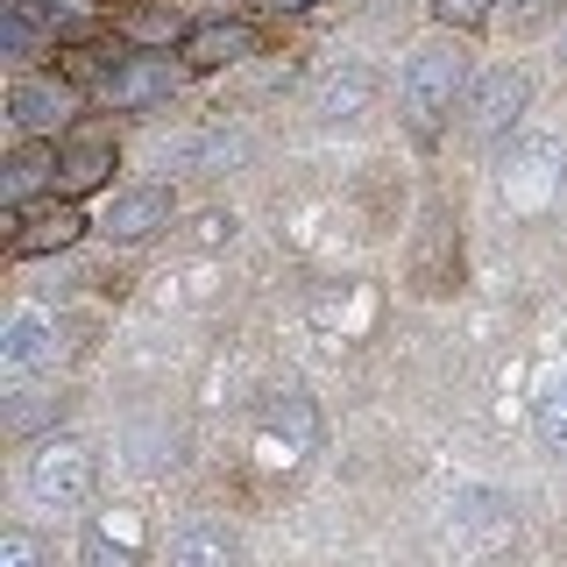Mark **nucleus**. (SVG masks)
I'll use <instances>...</instances> for the list:
<instances>
[{
    "label": "nucleus",
    "mask_w": 567,
    "mask_h": 567,
    "mask_svg": "<svg viewBox=\"0 0 567 567\" xmlns=\"http://www.w3.org/2000/svg\"><path fill=\"white\" fill-rule=\"evenodd\" d=\"M85 235H93V213H85V199L50 192V206H22V213H14L8 256L14 262H35V256H58V248H79Z\"/></svg>",
    "instance_id": "nucleus-7"
},
{
    "label": "nucleus",
    "mask_w": 567,
    "mask_h": 567,
    "mask_svg": "<svg viewBox=\"0 0 567 567\" xmlns=\"http://www.w3.org/2000/svg\"><path fill=\"white\" fill-rule=\"evenodd\" d=\"M560 142H546V135H511V150H504V171H496V192H504V206L511 213H546L560 199Z\"/></svg>",
    "instance_id": "nucleus-6"
},
{
    "label": "nucleus",
    "mask_w": 567,
    "mask_h": 567,
    "mask_svg": "<svg viewBox=\"0 0 567 567\" xmlns=\"http://www.w3.org/2000/svg\"><path fill=\"white\" fill-rule=\"evenodd\" d=\"M532 433H539L546 454H567V369L539 383V398H532Z\"/></svg>",
    "instance_id": "nucleus-19"
},
{
    "label": "nucleus",
    "mask_w": 567,
    "mask_h": 567,
    "mask_svg": "<svg viewBox=\"0 0 567 567\" xmlns=\"http://www.w3.org/2000/svg\"><path fill=\"white\" fill-rule=\"evenodd\" d=\"M560 14V0H504V22L511 35H532V29H546Z\"/></svg>",
    "instance_id": "nucleus-22"
},
{
    "label": "nucleus",
    "mask_w": 567,
    "mask_h": 567,
    "mask_svg": "<svg viewBox=\"0 0 567 567\" xmlns=\"http://www.w3.org/2000/svg\"><path fill=\"white\" fill-rule=\"evenodd\" d=\"M235 560H241V532L227 518L192 511V518L171 532V567H235Z\"/></svg>",
    "instance_id": "nucleus-13"
},
{
    "label": "nucleus",
    "mask_w": 567,
    "mask_h": 567,
    "mask_svg": "<svg viewBox=\"0 0 567 567\" xmlns=\"http://www.w3.org/2000/svg\"><path fill=\"white\" fill-rule=\"evenodd\" d=\"M192 79V64L185 58H171V50H121L114 64L100 71V85H93V106H106V114H150V106H164L177 100V85Z\"/></svg>",
    "instance_id": "nucleus-3"
},
{
    "label": "nucleus",
    "mask_w": 567,
    "mask_h": 567,
    "mask_svg": "<svg viewBox=\"0 0 567 567\" xmlns=\"http://www.w3.org/2000/svg\"><path fill=\"white\" fill-rule=\"evenodd\" d=\"M43 369H58V327H50L43 312H22L8 327V341H0V377L29 383V377H43Z\"/></svg>",
    "instance_id": "nucleus-15"
},
{
    "label": "nucleus",
    "mask_w": 567,
    "mask_h": 567,
    "mask_svg": "<svg viewBox=\"0 0 567 567\" xmlns=\"http://www.w3.org/2000/svg\"><path fill=\"white\" fill-rule=\"evenodd\" d=\"M256 419H262L270 440H284V454H312L319 447V404H312V390L298 377H270V383H262Z\"/></svg>",
    "instance_id": "nucleus-10"
},
{
    "label": "nucleus",
    "mask_w": 567,
    "mask_h": 567,
    "mask_svg": "<svg viewBox=\"0 0 567 567\" xmlns=\"http://www.w3.org/2000/svg\"><path fill=\"white\" fill-rule=\"evenodd\" d=\"M504 14V0H433V29H454V35H475Z\"/></svg>",
    "instance_id": "nucleus-20"
},
{
    "label": "nucleus",
    "mask_w": 567,
    "mask_h": 567,
    "mask_svg": "<svg viewBox=\"0 0 567 567\" xmlns=\"http://www.w3.org/2000/svg\"><path fill=\"white\" fill-rule=\"evenodd\" d=\"M525 114H532V71L525 64H489V71H475L468 100H461V142L496 150V142H511L525 128Z\"/></svg>",
    "instance_id": "nucleus-2"
},
{
    "label": "nucleus",
    "mask_w": 567,
    "mask_h": 567,
    "mask_svg": "<svg viewBox=\"0 0 567 567\" xmlns=\"http://www.w3.org/2000/svg\"><path fill=\"white\" fill-rule=\"evenodd\" d=\"M560 58H567V43H560Z\"/></svg>",
    "instance_id": "nucleus-25"
},
{
    "label": "nucleus",
    "mask_w": 567,
    "mask_h": 567,
    "mask_svg": "<svg viewBox=\"0 0 567 567\" xmlns=\"http://www.w3.org/2000/svg\"><path fill=\"white\" fill-rule=\"evenodd\" d=\"M43 192H58V135H22L8 156H0V206L22 213Z\"/></svg>",
    "instance_id": "nucleus-11"
},
{
    "label": "nucleus",
    "mask_w": 567,
    "mask_h": 567,
    "mask_svg": "<svg viewBox=\"0 0 567 567\" xmlns=\"http://www.w3.org/2000/svg\"><path fill=\"white\" fill-rule=\"evenodd\" d=\"M262 14H306V8H319V0H256Z\"/></svg>",
    "instance_id": "nucleus-23"
},
{
    "label": "nucleus",
    "mask_w": 567,
    "mask_h": 567,
    "mask_svg": "<svg viewBox=\"0 0 567 567\" xmlns=\"http://www.w3.org/2000/svg\"><path fill=\"white\" fill-rule=\"evenodd\" d=\"M171 213H177L171 185H121L114 199L100 206L93 235H106L114 248H142V241H156V235L171 227Z\"/></svg>",
    "instance_id": "nucleus-8"
},
{
    "label": "nucleus",
    "mask_w": 567,
    "mask_h": 567,
    "mask_svg": "<svg viewBox=\"0 0 567 567\" xmlns=\"http://www.w3.org/2000/svg\"><path fill=\"white\" fill-rule=\"evenodd\" d=\"M262 50V29L241 22V14H220V22H192V35L177 43V58L192 71H235Z\"/></svg>",
    "instance_id": "nucleus-12"
},
{
    "label": "nucleus",
    "mask_w": 567,
    "mask_h": 567,
    "mask_svg": "<svg viewBox=\"0 0 567 567\" xmlns=\"http://www.w3.org/2000/svg\"><path fill=\"white\" fill-rule=\"evenodd\" d=\"M93 475H100V461H93V447H85L79 433H43V440L29 447L22 483H29L35 504L71 511V504H85V496H93Z\"/></svg>",
    "instance_id": "nucleus-5"
},
{
    "label": "nucleus",
    "mask_w": 567,
    "mask_h": 567,
    "mask_svg": "<svg viewBox=\"0 0 567 567\" xmlns=\"http://www.w3.org/2000/svg\"><path fill=\"white\" fill-rule=\"evenodd\" d=\"M121 171V142L106 128H64L58 135V192L64 199H93V192L114 185Z\"/></svg>",
    "instance_id": "nucleus-9"
},
{
    "label": "nucleus",
    "mask_w": 567,
    "mask_h": 567,
    "mask_svg": "<svg viewBox=\"0 0 567 567\" xmlns=\"http://www.w3.org/2000/svg\"><path fill=\"white\" fill-rule=\"evenodd\" d=\"M0 567H43V539L22 525H0Z\"/></svg>",
    "instance_id": "nucleus-21"
},
{
    "label": "nucleus",
    "mask_w": 567,
    "mask_h": 567,
    "mask_svg": "<svg viewBox=\"0 0 567 567\" xmlns=\"http://www.w3.org/2000/svg\"><path fill=\"white\" fill-rule=\"evenodd\" d=\"M114 35H121V43H135V50H171V43H185V35H192V22H185L177 0H142V8H121L114 14Z\"/></svg>",
    "instance_id": "nucleus-17"
},
{
    "label": "nucleus",
    "mask_w": 567,
    "mask_h": 567,
    "mask_svg": "<svg viewBox=\"0 0 567 567\" xmlns=\"http://www.w3.org/2000/svg\"><path fill=\"white\" fill-rule=\"evenodd\" d=\"M142 546H150L142 511H100V518L85 525V539H79V560L85 567H135Z\"/></svg>",
    "instance_id": "nucleus-14"
},
{
    "label": "nucleus",
    "mask_w": 567,
    "mask_h": 567,
    "mask_svg": "<svg viewBox=\"0 0 567 567\" xmlns=\"http://www.w3.org/2000/svg\"><path fill=\"white\" fill-rule=\"evenodd\" d=\"M43 8H50V14H58V22H64V14H79L85 0H43Z\"/></svg>",
    "instance_id": "nucleus-24"
},
{
    "label": "nucleus",
    "mask_w": 567,
    "mask_h": 567,
    "mask_svg": "<svg viewBox=\"0 0 567 567\" xmlns=\"http://www.w3.org/2000/svg\"><path fill=\"white\" fill-rule=\"evenodd\" d=\"M85 85L71 79V71H14V85H8V121H14V135H64V128H79V114H85Z\"/></svg>",
    "instance_id": "nucleus-4"
},
{
    "label": "nucleus",
    "mask_w": 567,
    "mask_h": 567,
    "mask_svg": "<svg viewBox=\"0 0 567 567\" xmlns=\"http://www.w3.org/2000/svg\"><path fill=\"white\" fill-rule=\"evenodd\" d=\"M369 100H377V71H369V64H348V71H327V79H319L312 114L319 121H354Z\"/></svg>",
    "instance_id": "nucleus-18"
},
{
    "label": "nucleus",
    "mask_w": 567,
    "mask_h": 567,
    "mask_svg": "<svg viewBox=\"0 0 567 567\" xmlns=\"http://www.w3.org/2000/svg\"><path fill=\"white\" fill-rule=\"evenodd\" d=\"M475 71H468V50H461L454 29L425 35V43L404 58V79H398V114H404V135L419 142V150H433L440 135L454 128L461 100H468Z\"/></svg>",
    "instance_id": "nucleus-1"
},
{
    "label": "nucleus",
    "mask_w": 567,
    "mask_h": 567,
    "mask_svg": "<svg viewBox=\"0 0 567 567\" xmlns=\"http://www.w3.org/2000/svg\"><path fill=\"white\" fill-rule=\"evenodd\" d=\"M43 43H58V14L43 0H0V58L29 64L43 58Z\"/></svg>",
    "instance_id": "nucleus-16"
}]
</instances>
